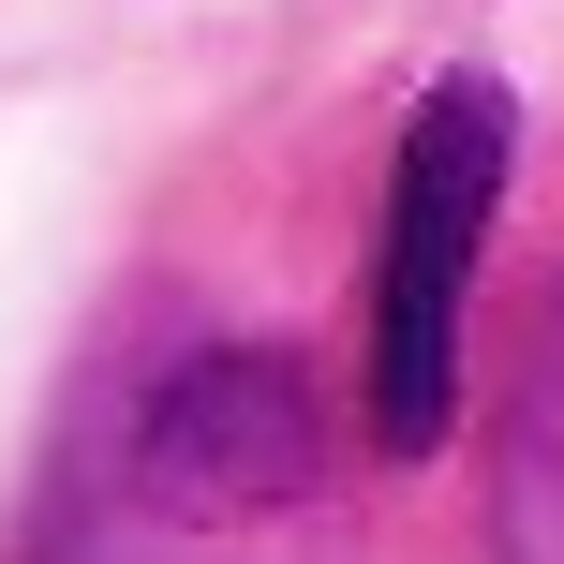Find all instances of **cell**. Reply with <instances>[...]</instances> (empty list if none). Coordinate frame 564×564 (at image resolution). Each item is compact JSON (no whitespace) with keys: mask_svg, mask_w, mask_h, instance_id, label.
<instances>
[{"mask_svg":"<svg viewBox=\"0 0 564 564\" xmlns=\"http://www.w3.org/2000/svg\"><path fill=\"white\" fill-rule=\"evenodd\" d=\"M506 208V89L446 75L401 134V194H387V327H371V446L431 460L460 431V282L476 238Z\"/></svg>","mask_w":564,"mask_h":564,"instance_id":"1","label":"cell"},{"mask_svg":"<svg viewBox=\"0 0 564 564\" xmlns=\"http://www.w3.org/2000/svg\"><path fill=\"white\" fill-rule=\"evenodd\" d=\"M312 460H327V416H312V371L282 357V341L178 357L164 401H149V431H134L149 520H253V506H297Z\"/></svg>","mask_w":564,"mask_h":564,"instance_id":"2","label":"cell"},{"mask_svg":"<svg viewBox=\"0 0 564 564\" xmlns=\"http://www.w3.org/2000/svg\"><path fill=\"white\" fill-rule=\"evenodd\" d=\"M535 416L564 431V312H550V387H535Z\"/></svg>","mask_w":564,"mask_h":564,"instance_id":"3","label":"cell"}]
</instances>
